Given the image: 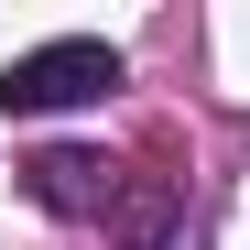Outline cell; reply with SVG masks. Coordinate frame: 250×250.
I'll list each match as a JSON object with an SVG mask.
<instances>
[{
  "instance_id": "6da1fadb",
  "label": "cell",
  "mask_w": 250,
  "mask_h": 250,
  "mask_svg": "<svg viewBox=\"0 0 250 250\" xmlns=\"http://www.w3.org/2000/svg\"><path fill=\"white\" fill-rule=\"evenodd\" d=\"M120 87V55L109 44H44V55H22V65H0V109L11 120H33V109H87V98H109Z\"/></svg>"
},
{
  "instance_id": "7a4b0ae2",
  "label": "cell",
  "mask_w": 250,
  "mask_h": 250,
  "mask_svg": "<svg viewBox=\"0 0 250 250\" xmlns=\"http://www.w3.org/2000/svg\"><path fill=\"white\" fill-rule=\"evenodd\" d=\"M22 174H33V196H44L55 218H98V207L120 196V163L109 152H33Z\"/></svg>"
}]
</instances>
